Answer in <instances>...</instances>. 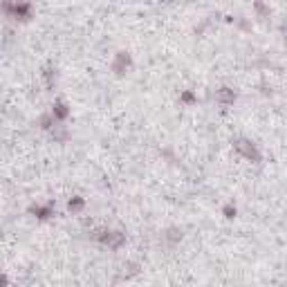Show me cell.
Instances as JSON below:
<instances>
[{
    "mask_svg": "<svg viewBox=\"0 0 287 287\" xmlns=\"http://www.w3.org/2000/svg\"><path fill=\"white\" fill-rule=\"evenodd\" d=\"M216 101H218V106H222V108H229L231 103L236 101V92L231 88H220L218 92H216Z\"/></svg>",
    "mask_w": 287,
    "mask_h": 287,
    "instance_id": "cell-2",
    "label": "cell"
},
{
    "mask_svg": "<svg viewBox=\"0 0 287 287\" xmlns=\"http://www.w3.org/2000/svg\"><path fill=\"white\" fill-rule=\"evenodd\" d=\"M94 238L101 242V245H106L110 249H119L121 245H124V240H126V236L121 234V231H108V229L97 231Z\"/></svg>",
    "mask_w": 287,
    "mask_h": 287,
    "instance_id": "cell-1",
    "label": "cell"
},
{
    "mask_svg": "<svg viewBox=\"0 0 287 287\" xmlns=\"http://www.w3.org/2000/svg\"><path fill=\"white\" fill-rule=\"evenodd\" d=\"M236 148L240 150V152H245L249 160H252V157H254V160H258V152H256V146L252 142H245V139H240V142L236 144Z\"/></svg>",
    "mask_w": 287,
    "mask_h": 287,
    "instance_id": "cell-3",
    "label": "cell"
},
{
    "mask_svg": "<svg viewBox=\"0 0 287 287\" xmlns=\"http://www.w3.org/2000/svg\"><path fill=\"white\" fill-rule=\"evenodd\" d=\"M285 45H287V32H285Z\"/></svg>",
    "mask_w": 287,
    "mask_h": 287,
    "instance_id": "cell-4",
    "label": "cell"
}]
</instances>
